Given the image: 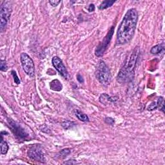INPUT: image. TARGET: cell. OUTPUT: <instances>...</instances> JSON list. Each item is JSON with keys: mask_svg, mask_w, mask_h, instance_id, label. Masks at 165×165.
<instances>
[{"mask_svg": "<svg viewBox=\"0 0 165 165\" xmlns=\"http://www.w3.org/2000/svg\"><path fill=\"white\" fill-rule=\"evenodd\" d=\"M138 19V13L135 9H129L119 25L117 32V42L124 45L130 42L135 33Z\"/></svg>", "mask_w": 165, "mask_h": 165, "instance_id": "cell-1", "label": "cell"}, {"mask_svg": "<svg viewBox=\"0 0 165 165\" xmlns=\"http://www.w3.org/2000/svg\"><path fill=\"white\" fill-rule=\"evenodd\" d=\"M139 54V48L136 46L131 53L128 56L125 61V63L121 69L117 76V81L121 83L130 81L132 79L134 75V68L138 60Z\"/></svg>", "mask_w": 165, "mask_h": 165, "instance_id": "cell-2", "label": "cell"}, {"mask_svg": "<svg viewBox=\"0 0 165 165\" xmlns=\"http://www.w3.org/2000/svg\"><path fill=\"white\" fill-rule=\"evenodd\" d=\"M95 76L101 84L108 85L110 83L111 79L110 70L103 61H100L98 63L95 70Z\"/></svg>", "mask_w": 165, "mask_h": 165, "instance_id": "cell-3", "label": "cell"}, {"mask_svg": "<svg viewBox=\"0 0 165 165\" xmlns=\"http://www.w3.org/2000/svg\"><path fill=\"white\" fill-rule=\"evenodd\" d=\"M12 12V4L10 1H4L1 5L0 10V28L3 32L9 21Z\"/></svg>", "mask_w": 165, "mask_h": 165, "instance_id": "cell-4", "label": "cell"}, {"mask_svg": "<svg viewBox=\"0 0 165 165\" xmlns=\"http://www.w3.org/2000/svg\"><path fill=\"white\" fill-rule=\"evenodd\" d=\"M21 63L23 66V68L26 74L30 77H33L35 74L34 64L33 60L28 54L25 53L21 54L20 56Z\"/></svg>", "mask_w": 165, "mask_h": 165, "instance_id": "cell-5", "label": "cell"}, {"mask_svg": "<svg viewBox=\"0 0 165 165\" xmlns=\"http://www.w3.org/2000/svg\"><path fill=\"white\" fill-rule=\"evenodd\" d=\"M28 156L30 159L35 161L44 162L45 161V155L41 148V146L39 144H34L30 147L28 151Z\"/></svg>", "mask_w": 165, "mask_h": 165, "instance_id": "cell-6", "label": "cell"}, {"mask_svg": "<svg viewBox=\"0 0 165 165\" xmlns=\"http://www.w3.org/2000/svg\"><path fill=\"white\" fill-rule=\"evenodd\" d=\"M113 31H114V27H113L110 28V30L108 31V33L107 35L106 36V37L103 39V40L100 43L99 45L97 46V47L95 50V55L97 56H101L103 54L105 53V52L107 50L108 48V45L109 44L110 41H111V39L112 38Z\"/></svg>", "mask_w": 165, "mask_h": 165, "instance_id": "cell-7", "label": "cell"}, {"mask_svg": "<svg viewBox=\"0 0 165 165\" xmlns=\"http://www.w3.org/2000/svg\"><path fill=\"white\" fill-rule=\"evenodd\" d=\"M8 123L15 135L20 139H25L28 136L27 133L26 132L24 129L21 127L20 125L15 123L14 121H13L12 119H8Z\"/></svg>", "mask_w": 165, "mask_h": 165, "instance_id": "cell-8", "label": "cell"}, {"mask_svg": "<svg viewBox=\"0 0 165 165\" xmlns=\"http://www.w3.org/2000/svg\"><path fill=\"white\" fill-rule=\"evenodd\" d=\"M52 62L54 67L58 71L59 74L62 75L64 78L66 79L69 78V74L68 73V71H67L66 67L64 66V64L63 63V62H62L60 58L57 56L54 57Z\"/></svg>", "mask_w": 165, "mask_h": 165, "instance_id": "cell-9", "label": "cell"}, {"mask_svg": "<svg viewBox=\"0 0 165 165\" xmlns=\"http://www.w3.org/2000/svg\"><path fill=\"white\" fill-rule=\"evenodd\" d=\"M50 89L52 90H54V91H61L63 89V86H62V84L61 83V82L58 79H54L52 81H51L50 83Z\"/></svg>", "mask_w": 165, "mask_h": 165, "instance_id": "cell-10", "label": "cell"}, {"mask_svg": "<svg viewBox=\"0 0 165 165\" xmlns=\"http://www.w3.org/2000/svg\"><path fill=\"white\" fill-rule=\"evenodd\" d=\"M164 50V43L159 44V45L153 46L151 48L150 52L153 54H158L162 52Z\"/></svg>", "mask_w": 165, "mask_h": 165, "instance_id": "cell-11", "label": "cell"}, {"mask_svg": "<svg viewBox=\"0 0 165 165\" xmlns=\"http://www.w3.org/2000/svg\"><path fill=\"white\" fill-rule=\"evenodd\" d=\"M115 2V1H113V0H110V1H108V0H107V1H103L101 5L99 7V10H104L107 9L108 7H112L113 5V3Z\"/></svg>", "mask_w": 165, "mask_h": 165, "instance_id": "cell-12", "label": "cell"}, {"mask_svg": "<svg viewBox=\"0 0 165 165\" xmlns=\"http://www.w3.org/2000/svg\"><path fill=\"white\" fill-rule=\"evenodd\" d=\"M75 114H76V117L78 118L80 121H84V122H87V121H89V117H88L86 114L82 113L79 110H76V112H75Z\"/></svg>", "mask_w": 165, "mask_h": 165, "instance_id": "cell-13", "label": "cell"}, {"mask_svg": "<svg viewBox=\"0 0 165 165\" xmlns=\"http://www.w3.org/2000/svg\"><path fill=\"white\" fill-rule=\"evenodd\" d=\"M0 146H1V154H6L8 152V150H9V146H8L7 143L6 141H4L3 140L2 138H1V141Z\"/></svg>", "mask_w": 165, "mask_h": 165, "instance_id": "cell-14", "label": "cell"}, {"mask_svg": "<svg viewBox=\"0 0 165 165\" xmlns=\"http://www.w3.org/2000/svg\"><path fill=\"white\" fill-rule=\"evenodd\" d=\"M157 103V108H159V109L162 110V112H164V103L163 97H159Z\"/></svg>", "mask_w": 165, "mask_h": 165, "instance_id": "cell-15", "label": "cell"}, {"mask_svg": "<svg viewBox=\"0 0 165 165\" xmlns=\"http://www.w3.org/2000/svg\"><path fill=\"white\" fill-rule=\"evenodd\" d=\"M70 153V149L68 148L63 149L59 153V156L60 157H62V158H64V157L68 156Z\"/></svg>", "mask_w": 165, "mask_h": 165, "instance_id": "cell-16", "label": "cell"}, {"mask_svg": "<svg viewBox=\"0 0 165 165\" xmlns=\"http://www.w3.org/2000/svg\"><path fill=\"white\" fill-rule=\"evenodd\" d=\"M7 69H8V67H7L6 62H5V61L1 60V65H0V70H1V71L5 72V71H7Z\"/></svg>", "mask_w": 165, "mask_h": 165, "instance_id": "cell-17", "label": "cell"}, {"mask_svg": "<svg viewBox=\"0 0 165 165\" xmlns=\"http://www.w3.org/2000/svg\"><path fill=\"white\" fill-rule=\"evenodd\" d=\"M11 74H12V75L13 77H14V82H15V83L19 84V83H20V80H19V78H18L17 75V74H16V72H15V71L12 70V72H11Z\"/></svg>", "mask_w": 165, "mask_h": 165, "instance_id": "cell-18", "label": "cell"}, {"mask_svg": "<svg viewBox=\"0 0 165 165\" xmlns=\"http://www.w3.org/2000/svg\"><path fill=\"white\" fill-rule=\"evenodd\" d=\"M157 108V103L156 102H154L152 103L151 105H149V107H148V110L150 111H152L156 109Z\"/></svg>", "mask_w": 165, "mask_h": 165, "instance_id": "cell-19", "label": "cell"}, {"mask_svg": "<svg viewBox=\"0 0 165 165\" xmlns=\"http://www.w3.org/2000/svg\"><path fill=\"white\" fill-rule=\"evenodd\" d=\"M105 122L108 124H109V125H112L114 123V120L111 117H107V118H105Z\"/></svg>", "mask_w": 165, "mask_h": 165, "instance_id": "cell-20", "label": "cell"}, {"mask_svg": "<svg viewBox=\"0 0 165 165\" xmlns=\"http://www.w3.org/2000/svg\"><path fill=\"white\" fill-rule=\"evenodd\" d=\"M61 1H49V3H50L52 6L53 7H56L60 3Z\"/></svg>", "mask_w": 165, "mask_h": 165, "instance_id": "cell-21", "label": "cell"}, {"mask_svg": "<svg viewBox=\"0 0 165 165\" xmlns=\"http://www.w3.org/2000/svg\"><path fill=\"white\" fill-rule=\"evenodd\" d=\"M77 81L80 82V83H82V82H84L83 78H82V77L80 74L77 75Z\"/></svg>", "mask_w": 165, "mask_h": 165, "instance_id": "cell-22", "label": "cell"}, {"mask_svg": "<svg viewBox=\"0 0 165 165\" xmlns=\"http://www.w3.org/2000/svg\"><path fill=\"white\" fill-rule=\"evenodd\" d=\"M89 12H93L95 10V6L94 4H90L89 7Z\"/></svg>", "mask_w": 165, "mask_h": 165, "instance_id": "cell-23", "label": "cell"}]
</instances>
